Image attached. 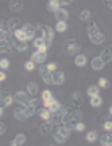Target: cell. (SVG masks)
Masks as SVG:
<instances>
[{"instance_id":"obj_1","label":"cell","mask_w":112,"mask_h":146,"mask_svg":"<svg viewBox=\"0 0 112 146\" xmlns=\"http://www.w3.org/2000/svg\"><path fill=\"white\" fill-rule=\"evenodd\" d=\"M64 52L65 55H78L80 54V49H81V44L78 39H75V37H72V39H67V41H64Z\"/></svg>"},{"instance_id":"obj_2","label":"cell","mask_w":112,"mask_h":146,"mask_svg":"<svg viewBox=\"0 0 112 146\" xmlns=\"http://www.w3.org/2000/svg\"><path fill=\"white\" fill-rule=\"evenodd\" d=\"M52 136H54V140H55V143L62 145V143H65V141L70 138V131L67 130L64 125H57V127H54Z\"/></svg>"},{"instance_id":"obj_3","label":"cell","mask_w":112,"mask_h":146,"mask_svg":"<svg viewBox=\"0 0 112 146\" xmlns=\"http://www.w3.org/2000/svg\"><path fill=\"white\" fill-rule=\"evenodd\" d=\"M64 112L67 115H70L72 117V120H75V122H81V119H83V114H81V110L78 106H75V104H67L64 107Z\"/></svg>"},{"instance_id":"obj_4","label":"cell","mask_w":112,"mask_h":146,"mask_svg":"<svg viewBox=\"0 0 112 146\" xmlns=\"http://www.w3.org/2000/svg\"><path fill=\"white\" fill-rule=\"evenodd\" d=\"M15 102L18 106H31L32 96H29L26 91H18V93H15Z\"/></svg>"},{"instance_id":"obj_5","label":"cell","mask_w":112,"mask_h":146,"mask_svg":"<svg viewBox=\"0 0 112 146\" xmlns=\"http://www.w3.org/2000/svg\"><path fill=\"white\" fill-rule=\"evenodd\" d=\"M21 28H23V31H25V34H26V39H28V41H34V39H36L37 25H32V23H25Z\"/></svg>"},{"instance_id":"obj_6","label":"cell","mask_w":112,"mask_h":146,"mask_svg":"<svg viewBox=\"0 0 112 146\" xmlns=\"http://www.w3.org/2000/svg\"><path fill=\"white\" fill-rule=\"evenodd\" d=\"M0 99H2V109H5V107H10L13 102H15V96L10 93V91H2L0 94Z\"/></svg>"},{"instance_id":"obj_7","label":"cell","mask_w":112,"mask_h":146,"mask_svg":"<svg viewBox=\"0 0 112 146\" xmlns=\"http://www.w3.org/2000/svg\"><path fill=\"white\" fill-rule=\"evenodd\" d=\"M37 72L41 75V78L44 80V83L46 84H52V73L50 70L47 68V65H41V67H37Z\"/></svg>"},{"instance_id":"obj_8","label":"cell","mask_w":112,"mask_h":146,"mask_svg":"<svg viewBox=\"0 0 112 146\" xmlns=\"http://www.w3.org/2000/svg\"><path fill=\"white\" fill-rule=\"evenodd\" d=\"M64 119H65V112L64 109L60 110V112H55V114H52V117H50V123H52L54 127H57V125H64Z\"/></svg>"},{"instance_id":"obj_9","label":"cell","mask_w":112,"mask_h":146,"mask_svg":"<svg viewBox=\"0 0 112 146\" xmlns=\"http://www.w3.org/2000/svg\"><path fill=\"white\" fill-rule=\"evenodd\" d=\"M32 46H34V49H36L37 52L47 54V50H49V44L44 39H34L32 41Z\"/></svg>"},{"instance_id":"obj_10","label":"cell","mask_w":112,"mask_h":146,"mask_svg":"<svg viewBox=\"0 0 112 146\" xmlns=\"http://www.w3.org/2000/svg\"><path fill=\"white\" fill-rule=\"evenodd\" d=\"M99 57L102 58V62L104 63H109L112 62V46H104L101 50V55Z\"/></svg>"},{"instance_id":"obj_11","label":"cell","mask_w":112,"mask_h":146,"mask_svg":"<svg viewBox=\"0 0 112 146\" xmlns=\"http://www.w3.org/2000/svg\"><path fill=\"white\" fill-rule=\"evenodd\" d=\"M89 37V41L94 44V46H101L102 42H106V36H104V33H101V31H97V33H94V34H91V36H88Z\"/></svg>"},{"instance_id":"obj_12","label":"cell","mask_w":112,"mask_h":146,"mask_svg":"<svg viewBox=\"0 0 112 146\" xmlns=\"http://www.w3.org/2000/svg\"><path fill=\"white\" fill-rule=\"evenodd\" d=\"M46 58H47V54L37 52V50H36V52H34V54L31 55V60H32L34 63H36L37 67H41V65H42V63L46 62Z\"/></svg>"},{"instance_id":"obj_13","label":"cell","mask_w":112,"mask_h":146,"mask_svg":"<svg viewBox=\"0 0 112 146\" xmlns=\"http://www.w3.org/2000/svg\"><path fill=\"white\" fill-rule=\"evenodd\" d=\"M54 37H55V29H52L50 26H46L44 25V41L50 46V42L54 41Z\"/></svg>"},{"instance_id":"obj_14","label":"cell","mask_w":112,"mask_h":146,"mask_svg":"<svg viewBox=\"0 0 112 146\" xmlns=\"http://www.w3.org/2000/svg\"><path fill=\"white\" fill-rule=\"evenodd\" d=\"M64 81H65L64 72L57 70V72L52 73V84H55V86H60V84H64Z\"/></svg>"},{"instance_id":"obj_15","label":"cell","mask_w":112,"mask_h":146,"mask_svg":"<svg viewBox=\"0 0 112 146\" xmlns=\"http://www.w3.org/2000/svg\"><path fill=\"white\" fill-rule=\"evenodd\" d=\"M44 107H46V109H49L52 114H55V112H60V110L64 109V107H62V104H60L57 99H52L47 106H44Z\"/></svg>"},{"instance_id":"obj_16","label":"cell","mask_w":112,"mask_h":146,"mask_svg":"<svg viewBox=\"0 0 112 146\" xmlns=\"http://www.w3.org/2000/svg\"><path fill=\"white\" fill-rule=\"evenodd\" d=\"M46 8H47V11H50V13L55 15V13L60 10V0H49Z\"/></svg>"},{"instance_id":"obj_17","label":"cell","mask_w":112,"mask_h":146,"mask_svg":"<svg viewBox=\"0 0 112 146\" xmlns=\"http://www.w3.org/2000/svg\"><path fill=\"white\" fill-rule=\"evenodd\" d=\"M26 143V135L25 133H18V135L10 141V146H23Z\"/></svg>"},{"instance_id":"obj_18","label":"cell","mask_w":112,"mask_h":146,"mask_svg":"<svg viewBox=\"0 0 112 146\" xmlns=\"http://www.w3.org/2000/svg\"><path fill=\"white\" fill-rule=\"evenodd\" d=\"M52 130H54V125L50 122H44V123L39 125V133H41V135H50Z\"/></svg>"},{"instance_id":"obj_19","label":"cell","mask_w":112,"mask_h":146,"mask_svg":"<svg viewBox=\"0 0 112 146\" xmlns=\"http://www.w3.org/2000/svg\"><path fill=\"white\" fill-rule=\"evenodd\" d=\"M104 65L106 63L102 62V58L97 55V57H94V58H91V68L93 70H96V72H99V70H102L104 68Z\"/></svg>"},{"instance_id":"obj_20","label":"cell","mask_w":112,"mask_h":146,"mask_svg":"<svg viewBox=\"0 0 112 146\" xmlns=\"http://www.w3.org/2000/svg\"><path fill=\"white\" fill-rule=\"evenodd\" d=\"M13 50H16L15 44H11V42H8V41L0 42V52L2 54H8V52H13Z\"/></svg>"},{"instance_id":"obj_21","label":"cell","mask_w":112,"mask_h":146,"mask_svg":"<svg viewBox=\"0 0 112 146\" xmlns=\"http://www.w3.org/2000/svg\"><path fill=\"white\" fill-rule=\"evenodd\" d=\"M26 93L29 94V96H36L37 93H39V86H37L34 81H29V83H26Z\"/></svg>"},{"instance_id":"obj_22","label":"cell","mask_w":112,"mask_h":146,"mask_svg":"<svg viewBox=\"0 0 112 146\" xmlns=\"http://www.w3.org/2000/svg\"><path fill=\"white\" fill-rule=\"evenodd\" d=\"M55 18H57V23H67V20H68V11L65 10V8H60L55 13Z\"/></svg>"},{"instance_id":"obj_23","label":"cell","mask_w":112,"mask_h":146,"mask_svg":"<svg viewBox=\"0 0 112 146\" xmlns=\"http://www.w3.org/2000/svg\"><path fill=\"white\" fill-rule=\"evenodd\" d=\"M13 117H15L16 120H20V122H25V120H26V117H25V114H23V106L13 107Z\"/></svg>"},{"instance_id":"obj_24","label":"cell","mask_w":112,"mask_h":146,"mask_svg":"<svg viewBox=\"0 0 112 146\" xmlns=\"http://www.w3.org/2000/svg\"><path fill=\"white\" fill-rule=\"evenodd\" d=\"M37 115H39L44 122H49L50 117H52V112H50L49 109H46V107H41V109H37Z\"/></svg>"},{"instance_id":"obj_25","label":"cell","mask_w":112,"mask_h":146,"mask_svg":"<svg viewBox=\"0 0 112 146\" xmlns=\"http://www.w3.org/2000/svg\"><path fill=\"white\" fill-rule=\"evenodd\" d=\"M99 29H97V25L94 20H89L88 23H86V33H88V36H91V34H94V33H97Z\"/></svg>"},{"instance_id":"obj_26","label":"cell","mask_w":112,"mask_h":146,"mask_svg":"<svg viewBox=\"0 0 112 146\" xmlns=\"http://www.w3.org/2000/svg\"><path fill=\"white\" fill-rule=\"evenodd\" d=\"M41 98H42V107H44V106H47L52 99H55V98L52 96V93H50L49 89H44L42 94H41Z\"/></svg>"},{"instance_id":"obj_27","label":"cell","mask_w":112,"mask_h":146,"mask_svg":"<svg viewBox=\"0 0 112 146\" xmlns=\"http://www.w3.org/2000/svg\"><path fill=\"white\" fill-rule=\"evenodd\" d=\"M88 63V58H86V55H83V54H78L76 57H75V65L78 68H83Z\"/></svg>"},{"instance_id":"obj_28","label":"cell","mask_w":112,"mask_h":146,"mask_svg":"<svg viewBox=\"0 0 112 146\" xmlns=\"http://www.w3.org/2000/svg\"><path fill=\"white\" fill-rule=\"evenodd\" d=\"M99 143L101 146H112V133H104L99 138Z\"/></svg>"},{"instance_id":"obj_29","label":"cell","mask_w":112,"mask_h":146,"mask_svg":"<svg viewBox=\"0 0 112 146\" xmlns=\"http://www.w3.org/2000/svg\"><path fill=\"white\" fill-rule=\"evenodd\" d=\"M81 102H83V96H81V93L80 91H75V93L72 94V104H75V106L80 107Z\"/></svg>"},{"instance_id":"obj_30","label":"cell","mask_w":112,"mask_h":146,"mask_svg":"<svg viewBox=\"0 0 112 146\" xmlns=\"http://www.w3.org/2000/svg\"><path fill=\"white\" fill-rule=\"evenodd\" d=\"M89 106L91 107H101L102 106V98L101 96H93V98H89Z\"/></svg>"},{"instance_id":"obj_31","label":"cell","mask_w":112,"mask_h":146,"mask_svg":"<svg viewBox=\"0 0 112 146\" xmlns=\"http://www.w3.org/2000/svg\"><path fill=\"white\" fill-rule=\"evenodd\" d=\"M0 33H3V34H10V33H13L7 20H2V21H0Z\"/></svg>"},{"instance_id":"obj_32","label":"cell","mask_w":112,"mask_h":146,"mask_svg":"<svg viewBox=\"0 0 112 146\" xmlns=\"http://www.w3.org/2000/svg\"><path fill=\"white\" fill-rule=\"evenodd\" d=\"M86 93H88L89 98H93V96H99V86H97V84H89L88 89H86Z\"/></svg>"},{"instance_id":"obj_33","label":"cell","mask_w":112,"mask_h":146,"mask_svg":"<svg viewBox=\"0 0 112 146\" xmlns=\"http://www.w3.org/2000/svg\"><path fill=\"white\" fill-rule=\"evenodd\" d=\"M8 21V25H10L11 31H16V29H20V25H21V21H20V18H10Z\"/></svg>"},{"instance_id":"obj_34","label":"cell","mask_w":112,"mask_h":146,"mask_svg":"<svg viewBox=\"0 0 112 146\" xmlns=\"http://www.w3.org/2000/svg\"><path fill=\"white\" fill-rule=\"evenodd\" d=\"M15 49H16V52H25V50H28V42L26 41H16Z\"/></svg>"},{"instance_id":"obj_35","label":"cell","mask_w":112,"mask_h":146,"mask_svg":"<svg viewBox=\"0 0 112 146\" xmlns=\"http://www.w3.org/2000/svg\"><path fill=\"white\" fill-rule=\"evenodd\" d=\"M13 36H15L16 41H28V39H26V34H25V31H23V28H20V29L13 31Z\"/></svg>"},{"instance_id":"obj_36","label":"cell","mask_w":112,"mask_h":146,"mask_svg":"<svg viewBox=\"0 0 112 146\" xmlns=\"http://www.w3.org/2000/svg\"><path fill=\"white\" fill-rule=\"evenodd\" d=\"M23 2H10V5H8V8H10L11 11H21L23 10Z\"/></svg>"},{"instance_id":"obj_37","label":"cell","mask_w":112,"mask_h":146,"mask_svg":"<svg viewBox=\"0 0 112 146\" xmlns=\"http://www.w3.org/2000/svg\"><path fill=\"white\" fill-rule=\"evenodd\" d=\"M76 123L78 122H75V120H68V122H64V127L72 133V131H76Z\"/></svg>"},{"instance_id":"obj_38","label":"cell","mask_w":112,"mask_h":146,"mask_svg":"<svg viewBox=\"0 0 112 146\" xmlns=\"http://www.w3.org/2000/svg\"><path fill=\"white\" fill-rule=\"evenodd\" d=\"M54 29H55L57 33H65L67 29H68V25H67V23H57Z\"/></svg>"},{"instance_id":"obj_39","label":"cell","mask_w":112,"mask_h":146,"mask_svg":"<svg viewBox=\"0 0 112 146\" xmlns=\"http://www.w3.org/2000/svg\"><path fill=\"white\" fill-rule=\"evenodd\" d=\"M97 86L106 89V88H109V86H111V83H109V80H107V78H104V76H102V78L97 80Z\"/></svg>"},{"instance_id":"obj_40","label":"cell","mask_w":112,"mask_h":146,"mask_svg":"<svg viewBox=\"0 0 112 146\" xmlns=\"http://www.w3.org/2000/svg\"><path fill=\"white\" fill-rule=\"evenodd\" d=\"M96 140H97L96 131H88V133H86V141H88V143H94Z\"/></svg>"},{"instance_id":"obj_41","label":"cell","mask_w":112,"mask_h":146,"mask_svg":"<svg viewBox=\"0 0 112 146\" xmlns=\"http://www.w3.org/2000/svg\"><path fill=\"white\" fill-rule=\"evenodd\" d=\"M80 18H81L83 21H86V23H88V21L91 20V11H89V10H83V11L80 13Z\"/></svg>"},{"instance_id":"obj_42","label":"cell","mask_w":112,"mask_h":146,"mask_svg":"<svg viewBox=\"0 0 112 146\" xmlns=\"http://www.w3.org/2000/svg\"><path fill=\"white\" fill-rule=\"evenodd\" d=\"M0 68H2V72L8 70V68H10V60H8V58H2V60H0Z\"/></svg>"},{"instance_id":"obj_43","label":"cell","mask_w":112,"mask_h":146,"mask_svg":"<svg viewBox=\"0 0 112 146\" xmlns=\"http://www.w3.org/2000/svg\"><path fill=\"white\" fill-rule=\"evenodd\" d=\"M36 67H37V65L32 62V60H28V62L25 63V68H26V72H32V70H34Z\"/></svg>"},{"instance_id":"obj_44","label":"cell","mask_w":112,"mask_h":146,"mask_svg":"<svg viewBox=\"0 0 112 146\" xmlns=\"http://www.w3.org/2000/svg\"><path fill=\"white\" fill-rule=\"evenodd\" d=\"M47 68L50 70V73H54V72H57V70H59V65H57L55 62H50V63H47Z\"/></svg>"},{"instance_id":"obj_45","label":"cell","mask_w":112,"mask_h":146,"mask_svg":"<svg viewBox=\"0 0 112 146\" xmlns=\"http://www.w3.org/2000/svg\"><path fill=\"white\" fill-rule=\"evenodd\" d=\"M102 127H104V130H106V131H112V120L104 122V123H102Z\"/></svg>"},{"instance_id":"obj_46","label":"cell","mask_w":112,"mask_h":146,"mask_svg":"<svg viewBox=\"0 0 112 146\" xmlns=\"http://www.w3.org/2000/svg\"><path fill=\"white\" fill-rule=\"evenodd\" d=\"M70 3H72V0H60V8H65Z\"/></svg>"},{"instance_id":"obj_47","label":"cell","mask_w":112,"mask_h":146,"mask_svg":"<svg viewBox=\"0 0 112 146\" xmlns=\"http://www.w3.org/2000/svg\"><path fill=\"white\" fill-rule=\"evenodd\" d=\"M85 130V123H83V122H78V123H76V131H83Z\"/></svg>"},{"instance_id":"obj_48","label":"cell","mask_w":112,"mask_h":146,"mask_svg":"<svg viewBox=\"0 0 112 146\" xmlns=\"http://www.w3.org/2000/svg\"><path fill=\"white\" fill-rule=\"evenodd\" d=\"M5 131H7V125L3 123V122H2V123H0V135H3Z\"/></svg>"},{"instance_id":"obj_49","label":"cell","mask_w":112,"mask_h":146,"mask_svg":"<svg viewBox=\"0 0 112 146\" xmlns=\"http://www.w3.org/2000/svg\"><path fill=\"white\" fill-rule=\"evenodd\" d=\"M7 80V75H5V72H0V81H5Z\"/></svg>"},{"instance_id":"obj_50","label":"cell","mask_w":112,"mask_h":146,"mask_svg":"<svg viewBox=\"0 0 112 146\" xmlns=\"http://www.w3.org/2000/svg\"><path fill=\"white\" fill-rule=\"evenodd\" d=\"M106 3H107V7H109V8L112 10V0H109V2H106Z\"/></svg>"},{"instance_id":"obj_51","label":"cell","mask_w":112,"mask_h":146,"mask_svg":"<svg viewBox=\"0 0 112 146\" xmlns=\"http://www.w3.org/2000/svg\"><path fill=\"white\" fill-rule=\"evenodd\" d=\"M109 115L112 117V106H111V109H109Z\"/></svg>"},{"instance_id":"obj_52","label":"cell","mask_w":112,"mask_h":146,"mask_svg":"<svg viewBox=\"0 0 112 146\" xmlns=\"http://www.w3.org/2000/svg\"><path fill=\"white\" fill-rule=\"evenodd\" d=\"M50 146H55V145H50Z\"/></svg>"}]
</instances>
